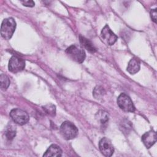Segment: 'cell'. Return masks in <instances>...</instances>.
Listing matches in <instances>:
<instances>
[{
	"instance_id": "cell-1",
	"label": "cell",
	"mask_w": 157,
	"mask_h": 157,
	"mask_svg": "<svg viewBox=\"0 0 157 157\" xmlns=\"http://www.w3.org/2000/svg\"><path fill=\"white\" fill-rule=\"evenodd\" d=\"M60 133L66 140H71L77 137L78 131L74 123L69 121H64L59 128Z\"/></svg>"
},
{
	"instance_id": "cell-2",
	"label": "cell",
	"mask_w": 157,
	"mask_h": 157,
	"mask_svg": "<svg viewBox=\"0 0 157 157\" xmlns=\"http://www.w3.org/2000/svg\"><path fill=\"white\" fill-rule=\"evenodd\" d=\"M16 28V22L13 18L9 17L5 18L1 24V36L7 40L10 39Z\"/></svg>"
},
{
	"instance_id": "cell-3",
	"label": "cell",
	"mask_w": 157,
	"mask_h": 157,
	"mask_svg": "<svg viewBox=\"0 0 157 157\" xmlns=\"http://www.w3.org/2000/svg\"><path fill=\"white\" fill-rule=\"evenodd\" d=\"M66 54L74 61L82 63L84 61L86 54L83 48L76 44L71 45L66 50Z\"/></svg>"
},
{
	"instance_id": "cell-4",
	"label": "cell",
	"mask_w": 157,
	"mask_h": 157,
	"mask_svg": "<svg viewBox=\"0 0 157 157\" xmlns=\"http://www.w3.org/2000/svg\"><path fill=\"white\" fill-rule=\"evenodd\" d=\"M117 104L121 110L126 112H134L136 110L131 99L125 93H121L118 96Z\"/></svg>"
},
{
	"instance_id": "cell-5",
	"label": "cell",
	"mask_w": 157,
	"mask_h": 157,
	"mask_svg": "<svg viewBox=\"0 0 157 157\" xmlns=\"http://www.w3.org/2000/svg\"><path fill=\"white\" fill-rule=\"evenodd\" d=\"M10 116L12 121L19 125H24L26 124L29 120L28 113L18 108L12 109L10 112Z\"/></svg>"
},
{
	"instance_id": "cell-6",
	"label": "cell",
	"mask_w": 157,
	"mask_h": 157,
	"mask_svg": "<svg viewBox=\"0 0 157 157\" xmlns=\"http://www.w3.org/2000/svg\"><path fill=\"white\" fill-rule=\"evenodd\" d=\"M25 67V61L23 59L17 56H13L10 58L8 65L9 71L13 73H17L23 71Z\"/></svg>"
},
{
	"instance_id": "cell-7",
	"label": "cell",
	"mask_w": 157,
	"mask_h": 157,
	"mask_svg": "<svg viewBox=\"0 0 157 157\" xmlns=\"http://www.w3.org/2000/svg\"><path fill=\"white\" fill-rule=\"evenodd\" d=\"M99 148L102 154L107 157L111 156L114 152L113 146L110 139L107 137H103L100 140Z\"/></svg>"
},
{
	"instance_id": "cell-8",
	"label": "cell",
	"mask_w": 157,
	"mask_h": 157,
	"mask_svg": "<svg viewBox=\"0 0 157 157\" xmlns=\"http://www.w3.org/2000/svg\"><path fill=\"white\" fill-rule=\"evenodd\" d=\"M101 35L104 42L109 45H113L118 39V37L112 31L107 25L102 28Z\"/></svg>"
},
{
	"instance_id": "cell-9",
	"label": "cell",
	"mask_w": 157,
	"mask_h": 157,
	"mask_svg": "<svg viewBox=\"0 0 157 157\" xmlns=\"http://www.w3.org/2000/svg\"><path fill=\"white\" fill-rule=\"evenodd\" d=\"M142 140L147 148H150L156 142V134L154 131L150 130L142 136Z\"/></svg>"
},
{
	"instance_id": "cell-10",
	"label": "cell",
	"mask_w": 157,
	"mask_h": 157,
	"mask_svg": "<svg viewBox=\"0 0 157 157\" xmlns=\"http://www.w3.org/2000/svg\"><path fill=\"white\" fill-rule=\"evenodd\" d=\"M62 155V150L61 148L56 145V144H52L46 150L45 153L43 155V156H61Z\"/></svg>"
},
{
	"instance_id": "cell-11",
	"label": "cell",
	"mask_w": 157,
	"mask_h": 157,
	"mask_svg": "<svg viewBox=\"0 0 157 157\" xmlns=\"http://www.w3.org/2000/svg\"><path fill=\"white\" fill-rule=\"evenodd\" d=\"M140 68V63L136 58H132L129 61L127 66V71L131 74H135L138 72Z\"/></svg>"
},
{
	"instance_id": "cell-12",
	"label": "cell",
	"mask_w": 157,
	"mask_h": 157,
	"mask_svg": "<svg viewBox=\"0 0 157 157\" xmlns=\"http://www.w3.org/2000/svg\"><path fill=\"white\" fill-rule=\"evenodd\" d=\"M79 39L80 42L82 44V45L84 48H85L88 51H89L91 53H95L97 51L96 48L94 46L93 44L90 40L82 36H80Z\"/></svg>"
},
{
	"instance_id": "cell-13",
	"label": "cell",
	"mask_w": 157,
	"mask_h": 157,
	"mask_svg": "<svg viewBox=\"0 0 157 157\" xmlns=\"http://www.w3.org/2000/svg\"><path fill=\"white\" fill-rule=\"evenodd\" d=\"M95 118L101 124H105L109 121V114L108 113L103 110H99L95 115Z\"/></svg>"
},
{
	"instance_id": "cell-14",
	"label": "cell",
	"mask_w": 157,
	"mask_h": 157,
	"mask_svg": "<svg viewBox=\"0 0 157 157\" xmlns=\"http://www.w3.org/2000/svg\"><path fill=\"white\" fill-rule=\"evenodd\" d=\"M10 80L9 78L5 74H2L0 75V83H1V88L2 90H6L10 85Z\"/></svg>"
},
{
	"instance_id": "cell-15",
	"label": "cell",
	"mask_w": 157,
	"mask_h": 157,
	"mask_svg": "<svg viewBox=\"0 0 157 157\" xmlns=\"http://www.w3.org/2000/svg\"><path fill=\"white\" fill-rule=\"evenodd\" d=\"M105 91L103 87L101 86H96L93 91V95L96 99H99L104 96Z\"/></svg>"
},
{
	"instance_id": "cell-16",
	"label": "cell",
	"mask_w": 157,
	"mask_h": 157,
	"mask_svg": "<svg viewBox=\"0 0 157 157\" xmlns=\"http://www.w3.org/2000/svg\"><path fill=\"white\" fill-rule=\"evenodd\" d=\"M43 109L48 115L54 117L56 115V107L52 104H48L43 107Z\"/></svg>"
},
{
	"instance_id": "cell-17",
	"label": "cell",
	"mask_w": 157,
	"mask_h": 157,
	"mask_svg": "<svg viewBox=\"0 0 157 157\" xmlns=\"http://www.w3.org/2000/svg\"><path fill=\"white\" fill-rule=\"evenodd\" d=\"M5 134H6V138L9 140H12L16 135V129H15V128H14V127H13L12 126H10L9 127H7V128L6 129V131L5 132Z\"/></svg>"
},
{
	"instance_id": "cell-18",
	"label": "cell",
	"mask_w": 157,
	"mask_h": 157,
	"mask_svg": "<svg viewBox=\"0 0 157 157\" xmlns=\"http://www.w3.org/2000/svg\"><path fill=\"white\" fill-rule=\"evenodd\" d=\"M21 3L24 6L29 7H32L35 6V2L33 1H21Z\"/></svg>"
},
{
	"instance_id": "cell-19",
	"label": "cell",
	"mask_w": 157,
	"mask_h": 157,
	"mask_svg": "<svg viewBox=\"0 0 157 157\" xmlns=\"http://www.w3.org/2000/svg\"><path fill=\"white\" fill-rule=\"evenodd\" d=\"M156 15H157V12H156V9H151L150 11V16L152 19V20L155 22L156 23Z\"/></svg>"
}]
</instances>
